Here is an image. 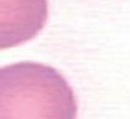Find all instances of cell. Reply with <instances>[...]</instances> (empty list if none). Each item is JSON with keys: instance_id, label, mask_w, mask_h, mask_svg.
<instances>
[{"instance_id": "1", "label": "cell", "mask_w": 130, "mask_h": 119, "mask_svg": "<svg viewBox=\"0 0 130 119\" xmlns=\"http://www.w3.org/2000/svg\"><path fill=\"white\" fill-rule=\"evenodd\" d=\"M1 119H77L73 90L55 68L21 62L1 68Z\"/></svg>"}]
</instances>
